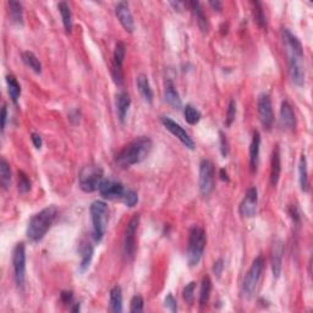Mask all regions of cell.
<instances>
[{
    "label": "cell",
    "mask_w": 313,
    "mask_h": 313,
    "mask_svg": "<svg viewBox=\"0 0 313 313\" xmlns=\"http://www.w3.org/2000/svg\"><path fill=\"white\" fill-rule=\"evenodd\" d=\"M60 296H61V300L64 304H70V302L72 301V297H74V295H72L71 291H62Z\"/></svg>",
    "instance_id": "cell-49"
},
{
    "label": "cell",
    "mask_w": 313,
    "mask_h": 313,
    "mask_svg": "<svg viewBox=\"0 0 313 313\" xmlns=\"http://www.w3.org/2000/svg\"><path fill=\"white\" fill-rule=\"evenodd\" d=\"M81 254L82 258L81 263H80V272L84 273L88 269L92 258H93V246L91 244H85V246L81 250Z\"/></svg>",
    "instance_id": "cell-30"
},
{
    "label": "cell",
    "mask_w": 313,
    "mask_h": 313,
    "mask_svg": "<svg viewBox=\"0 0 313 313\" xmlns=\"http://www.w3.org/2000/svg\"><path fill=\"white\" fill-rule=\"evenodd\" d=\"M223 269H224V261H223L222 258H219L218 261L214 262V264H213V272H214V274L219 278L220 275H222Z\"/></svg>",
    "instance_id": "cell-45"
},
{
    "label": "cell",
    "mask_w": 313,
    "mask_h": 313,
    "mask_svg": "<svg viewBox=\"0 0 313 313\" xmlns=\"http://www.w3.org/2000/svg\"><path fill=\"white\" fill-rule=\"evenodd\" d=\"M289 65V75L291 81L296 86L302 87L305 85V69L302 60H290L287 61Z\"/></svg>",
    "instance_id": "cell-19"
},
{
    "label": "cell",
    "mask_w": 313,
    "mask_h": 313,
    "mask_svg": "<svg viewBox=\"0 0 313 313\" xmlns=\"http://www.w3.org/2000/svg\"><path fill=\"white\" fill-rule=\"evenodd\" d=\"M31 140H32V143H33V146L36 147L37 149L41 148L42 147V137L39 136L38 134H36V132H32Z\"/></svg>",
    "instance_id": "cell-48"
},
{
    "label": "cell",
    "mask_w": 313,
    "mask_h": 313,
    "mask_svg": "<svg viewBox=\"0 0 313 313\" xmlns=\"http://www.w3.org/2000/svg\"><path fill=\"white\" fill-rule=\"evenodd\" d=\"M136 85L142 99H143L146 103L152 104V102H153V91H152V87L151 85H149L148 77L144 74H140L139 76L136 77Z\"/></svg>",
    "instance_id": "cell-21"
},
{
    "label": "cell",
    "mask_w": 313,
    "mask_h": 313,
    "mask_svg": "<svg viewBox=\"0 0 313 313\" xmlns=\"http://www.w3.org/2000/svg\"><path fill=\"white\" fill-rule=\"evenodd\" d=\"M206 231L201 227H192L189 231V244H187V263L190 267H196L203 257L206 247Z\"/></svg>",
    "instance_id": "cell-3"
},
{
    "label": "cell",
    "mask_w": 313,
    "mask_h": 313,
    "mask_svg": "<svg viewBox=\"0 0 313 313\" xmlns=\"http://www.w3.org/2000/svg\"><path fill=\"white\" fill-rule=\"evenodd\" d=\"M12 268L15 283L19 289H22L26 282V247L24 242H19L12 251Z\"/></svg>",
    "instance_id": "cell-7"
},
{
    "label": "cell",
    "mask_w": 313,
    "mask_h": 313,
    "mask_svg": "<svg viewBox=\"0 0 313 313\" xmlns=\"http://www.w3.org/2000/svg\"><path fill=\"white\" fill-rule=\"evenodd\" d=\"M140 225V215L135 214L125 229L124 252L127 259H132L136 252V232Z\"/></svg>",
    "instance_id": "cell-9"
},
{
    "label": "cell",
    "mask_w": 313,
    "mask_h": 313,
    "mask_svg": "<svg viewBox=\"0 0 313 313\" xmlns=\"http://www.w3.org/2000/svg\"><path fill=\"white\" fill-rule=\"evenodd\" d=\"M22 60L26 64V66H28L32 71H34L36 74H41L42 71V64L39 61L38 57L33 54L32 52H24L22 53Z\"/></svg>",
    "instance_id": "cell-31"
},
{
    "label": "cell",
    "mask_w": 313,
    "mask_h": 313,
    "mask_svg": "<svg viewBox=\"0 0 313 313\" xmlns=\"http://www.w3.org/2000/svg\"><path fill=\"white\" fill-rule=\"evenodd\" d=\"M219 175H220V179L223 180V181H229V176H228V172L225 169H220L219 171Z\"/></svg>",
    "instance_id": "cell-51"
},
{
    "label": "cell",
    "mask_w": 313,
    "mask_h": 313,
    "mask_svg": "<svg viewBox=\"0 0 313 313\" xmlns=\"http://www.w3.org/2000/svg\"><path fill=\"white\" fill-rule=\"evenodd\" d=\"M57 9H59L60 15H61V20L65 29H66V32H70L72 29V15L71 11H70L69 5H67V2L61 1L57 5Z\"/></svg>",
    "instance_id": "cell-32"
},
{
    "label": "cell",
    "mask_w": 313,
    "mask_h": 313,
    "mask_svg": "<svg viewBox=\"0 0 313 313\" xmlns=\"http://www.w3.org/2000/svg\"><path fill=\"white\" fill-rule=\"evenodd\" d=\"M235 117H236V102H235L234 99H231L229 103V107H228L225 125H227V126H231L232 122L235 121Z\"/></svg>",
    "instance_id": "cell-40"
},
{
    "label": "cell",
    "mask_w": 313,
    "mask_h": 313,
    "mask_svg": "<svg viewBox=\"0 0 313 313\" xmlns=\"http://www.w3.org/2000/svg\"><path fill=\"white\" fill-rule=\"evenodd\" d=\"M7 5H9L10 19H11L12 24L17 25V26H22V24H24V11H22L21 2L10 0Z\"/></svg>",
    "instance_id": "cell-24"
},
{
    "label": "cell",
    "mask_w": 313,
    "mask_h": 313,
    "mask_svg": "<svg viewBox=\"0 0 313 313\" xmlns=\"http://www.w3.org/2000/svg\"><path fill=\"white\" fill-rule=\"evenodd\" d=\"M121 201L124 202L127 207L132 208V207L136 206L137 202H139V195H137V192L132 191V190H126Z\"/></svg>",
    "instance_id": "cell-38"
},
{
    "label": "cell",
    "mask_w": 313,
    "mask_h": 313,
    "mask_svg": "<svg viewBox=\"0 0 313 313\" xmlns=\"http://www.w3.org/2000/svg\"><path fill=\"white\" fill-rule=\"evenodd\" d=\"M11 184V169H10V164L1 158L0 160V185H1L2 190H7Z\"/></svg>",
    "instance_id": "cell-28"
},
{
    "label": "cell",
    "mask_w": 313,
    "mask_h": 313,
    "mask_svg": "<svg viewBox=\"0 0 313 313\" xmlns=\"http://www.w3.org/2000/svg\"><path fill=\"white\" fill-rule=\"evenodd\" d=\"M152 148H153L152 140L147 136H140L132 140L117 153L115 162L120 168H124V169L130 168L143 162L149 156Z\"/></svg>",
    "instance_id": "cell-1"
},
{
    "label": "cell",
    "mask_w": 313,
    "mask_h": 313,
    "mask_svg": "<svg viewBox=\"0 0 313 313\" xmlns=\"http://www.w3.org/2000/svg\"><path fill=\"white\" fill-rule=\"evenodd\" d=\"M195 290H196V283L191 282L185 286L184 291H182V296H184L185 301L191 304L195 299Z\"/></svg>",
    "instance_id": "cell-41"
},
{
    "label": "cell",
    "mask_w": 313,
    "mask_h": 313,
    "mask_svg": "<svg viewBox=\"0 0 313 313\" xmlns=\"http://www.w3.org/2000/svg\"><path fill=\"white\" fill-rule=\"evenodd\" d=\"M0 120H1V132H4L5 126H6V120H7V107H6V104L2 105V108H1V117H0Z\"/></svg>",
    "instance_id": "cell-47"
},
{
    "label": "cell",
    "mask_w": 313,
    "mask_h": 313,
    "mask_svg": "<svg viewBox=\"0 0 313 313\" xmlns=\"http://www.w3.org/2000/svg\"><path fill=\"white\" fill-rule=\"evenodd\" d=\"M254 5H255V10H254L255 21L257 22V25H258L261 28H267V20H265V15H264V11H263L261 2L255 1Z\"/></svg>",
    "instance_id": "cell-36"
},
{
    "label": "cell",
    "mask_w": 313,
    "mask_h": 313,
    "mask_svg": "<svg viewBox=\"0 0 313 313\" xmlns=\"http://www.w3.org/2000/svg\"><path fill=\"white\" fill-rule=\"evenodd\" d=\"M184 116L187 124L196 125L201 120V113L192 104H186V107L184 108Z\"/></svg>",
    "instance_id": "cell-34"
},
{
    "label": "cell",
    "mask_w": 313,
    "mask_h": 313,
    "mask_svg": "<svg viewBox=\"0 0 313 313\" xmlns=\"http://www.w3.org/2000/svg\"><path fill=\"white\" fill-rule=\"evenodd\" d=\"M219 136H220V152H222V156L224 158H227L229 156V142H228L227 136L224 135V132L220 131L219 132Z\"/></svg>",
    "instance_id": "cell-43"
},
{
    "label": "cell",
    "mask_w": 313,
    "mask_h": 313,
    "mask_svg": "<svg viewBox=\"0 0 313 313\" xmlns=\"http://www.w3.org/2000/svg\"><path fill=\"white\" fill-rule=\"evenodd\" d=\"M6 84H7V91H9L10 98H11V101L16 104L17 101H19L20 96H21V86H20L17 80L15 79V76H12V75H7Z\"/></svg>",
    "instance_id": "cell-29"
},
{
    "label": "cell",
    "mask_w": 313,
    "mask_h": 313,
    "mask_svg": "<svg viewBox=\"0 0 313 313\" xmlns=\"http://www.w3.org/2000/svg\"><path fill=\"white\" fill-rule=\"evenodd\" d=\"M130 105H131V98H130L129 94L126 92H120L116 96V113L117 117H119V120L122 124H124L125 119H126Z\"/></svg>",
    "instance_id": "cell-23"
},
{
    "label": "cell",
    "mask_w": 313,
    "mask_h": 313,
    "mask_svg": "<svg viewBox=\"0 0 313 313\" xmlns=\"http://www.w3.org/2000/svg\"><path fill=\"white\" fill-rule=\"evenodd\" d=\"M110 311L114 313L122 312V291L119 285L110 290Z\"/></svg>",
    "instance_id": "cell-26"
},
{
    "label": "cell",
    "mask_w": 313,
    "mask_h": 313,
    "mask_svg": "<svg viewBox=\"0 0 313 313\" xmlns=\"http://www.w3.org/2000/svg\"><path fill=\"white\" fill-rule=\"evenodd\" d=\"M209 5L213 7V9L217 10V11H220V10H222V2L220 1H209Z\"/></svg>",
    "instance_id": "cell-50"
},
{
    "label": "cell",
    "mask_w": 313,
    "mask_h": 313,
    "mask_svg": "<svg viewBox=\"0 0 313 313\" xmlns=\"http://www.w3.org/2000/svg\"><path fill=\"white\" fill-rule=\"evenodd\" d=\"M199 186L203 197H208L214 190V164L209 159H203L199 163Z\"/></svg>",
    "instance_id": "cell-8"
},
{
    "label": "cell",
    "mask_w": 313,
    "mask_h": 313,
    "mask_svg": "<svg viewBox=\"0 0 313 313\" xmlns=\"http://www.w3.org/2000/svg\"><path fill=\"white\" fill-rule=\"evenodd\" d=\"M289 212L295 224H300V219H301V217H300V213H299V209H297V207L291 206V208H290Z\"/></svg>",
    "instance_id": "cell-46"
},
{
    "label": "cell",
    "mask_w": 313,
    "mask_h": 313,
    "mask_svg": "<svg viewBox=\"0 0 313 313\" xmlns=\"http://www.w3.org/2000/svg\"><path fill=\"white\" fill-rule=\"evenodd\" d=\"M189 5L192 7V10L195 11L197 24H199V29L202 31V33H207V32H208V28H209L208 21H207V17L204 16L203 11H202L199 2V1H190Z\"/></svg>",
    "instance_id": "cell-27"
},
{
    "label": "cell",
    "mask_w": 313,
    "mask_h": 313,
    "mask_svg": "<svg viewBox=\"0 0 313 313\" xmlns=\"http://www.w3.org/2000/svg\"><path fill=\"white\" fill-rule=\"evenodd\" d=\"M91 219L93 225V237L97 242L102 241L109 222V208L103 201H94L91 204Z\"/></svg>",
    "instance_id": "cell-4"
},
{
    "label": "cell",
    "mask_w": 313,
    "mask_h": 313,
    "mask_svg": "<svg viewBox=\"0 0 313 313\" xmlns=\"http://www.w3.org/2000/svg\"><path fill=\"white\" fill-rule=\"evenodd\" d=\"M259 147H261V135L258 131H255L252 135V142L250 146V167L251 171H257V165L259 160Z\"/></svg>",
    "instance_id": "cell-20"
},
{
    "label": "cell",
    "mask_w": 313,
    "mask_h": 313,
    "mask_svg": "<svg viewBox=\"0 0 313 313\" xmlns=\"http://www.w3.org/2000/svg\"><path fill=\"white\" fill-rule=\"evenodd\" d=\"M143 306H144L143 297L140 296V295H135V296L131 299V302H130V312L132 313L142 312L143 311Z\"/></svg>",
    "instance_id": "cell-39"
},
{
    "label": "cell",
    "mask_w": 313,
    "mask_h": 313,
    "mask_svg": "<svg viewBox=\"0 0 313 313\" xmlns=\"http://www.w3.org/2000/svg\"><path fill=\"white\" fill-rule=\"evenodd\" d=\"M282 174V160H280L279 146H275L272 154V167H270V185L277 186Z\"/></svg>",
    "instance_id": "cell-22"
},
{
    "label": "cell",
    "mask_w": 313,
    "mask_h": 313,
    "mask_svg": "<svg viewBox=\"0 0 313 313\" xmlns=\"http://www.w3.org/2000/svg\"><path fill=\"white\" fill-rule=\"evenodd\" d=\"M17 187L21 194H27L31 190V181H29L28 176L21 170L19 171V177H17Z\"/></svg>",
    "instance_id": "cell-37"
},
{
    "label": "cell",
    "mask_w": 313,
    "mask_h": 313,
    "mask_svg": "<svg viewBox=\"0 0 313 313\" xmlns=\"http://www.w3.org/2000/svg\"><path fill=\"white\" fill-rule=\"evenodd\" d=\"M112 76L115 84L117 86H121L124 84V74H122V67L117 66V65H112Z\"/></svg>",
    "instance_id": "cell-42"
},
{
    "label": "cell",
    "mask_w": 313,
    "mask_h": 313,
    "mask_svg": "<svg viewBox=\"0 0 313 313\" xmlns=\"http://www.w3.org/2000/svg\"><path fill=\"white\" fill-rule=\"evenodd\" d=\"M280 125L285 130H294L296 126L294 109L287 101H284L280 105Z\"/></svg>",
    "instance_id": "cell-17"
},
{
    "label": "cell",
    "mask_w": 313,
    "mask_h": 313,
    "mask_svg": "<svg viewBox=\"0 0 313 313\" xmlns=\"http://www.w3.org/2000/svg\"><path fill=\"white\" fill-rule=\"evenodd\" d=\"M160 121H162L163 126H164L170 134L174 135L186 148L195 149L194 140H192L191 136L187 134L186 130H184V127H181V125H179L176 121H174V120L170 119V117L168 116H162L160 117Z\"/></svg>",
    "instance_id": "cell-11"
},
{
    "label": "cell",
    "mask_w": 313,
    "mask_h": 313,
    "mask_svg": "<svg viewBox=\"0 0 313 313\" xmlns=\"http://www.w3.org/2000/svg\"><path fill=\"white\" fill-rule=\"evenodd\" d=\"M57 215V208L55 206L47 207V208L42 209L41 212L34 214L29 220L28 225H27V237L33 242L41 241L46 236L48 230L52 228Z\"/></svg>",
    "instance_id": "cell-2"
},
{
    "label": "cell",
    "mask_w": 313,
    "mask_h": 313,
    "mask_svg": "<svg viewBox=\"0 0 313 313\" xmlns=\"http://www.w3.org/2000/svg\"><path fill=\"white\" fill-rule=\"evenodd\" d=\"M299 181L301 190L304 192H309L310 190V181H309V170H307V160L305 154H302L300 158L299 163Z\"/></svg>",
    "instance_id": "cell-25"
},
{
    "label": "cell",
    "mask_w": 313,
    "mask_h": 313,
    "mask_svg": "<svg viewBox=\"0 0 313 313\" xmlns=\"http://www.w3.org/2000/svg\"><path fill=\"white\" fill-rule=\"evenodd\" d=\"M115 15H116L117 20L124 27L125 31L129 32V33H132L135 31L134 16H132L131 10H130L129 4L126 1L117 2L116 6H115Z\"/></svg>",
    "instance_id": "cell-16"
},
{
    "label": "cell",
    "mask_w": 313,
    "mask_h": 313,
    "mask_svg": "<svg viewBox=\"0 0 313 313\" xmlns=\"http://www.w3.org/2000/svg\"><path fill=\"white\" fill-rule=\"evenodd\" d=\"M80 310H81V309H80V304H76V306L72 307L71 311H72V312H77V311H80Z\"/></svg>",
    "instance_id": "cell-52"
},
{
    "label": "cell",
    "mask_w": 313,
    "mask_h": 313,
    "mask_svg": "<svg viewBox=\"0 0 313 313\" xmlns=\"http://www.w3.org/2000/svg\"><path fill=\"white\" fill-rule=\"evenodd\" d=\"M265 267V259L263 256H258L255 259L252 265L250 267L249 272H247L246 277H245L244 283H242V294L246 299H251L256 292L257 286H258L259 282L263 274V270Z\"/></svg>",
    "instance_id": "cell-5"
},
{
    "label": "cell",
    "mask_w": 313,
    "mask_h": 313,
    "mask_svg": "<svg viewBox=\"0 0 313 313\" xmlns=\"http://www.w3.org/2000/svg\"><path fill=\"white\" fill-rule=\"evenodd\" d=\"M125 54H126V47H125V44L122 43V42H117L114 49V55H113V57H114V61H113V64L122 67Z\"/></svg>",
    "instance_id": "cell-35"
},
{
    "label": "cell",
    "mask_w": 313,
    "mask_h": 313,
    "mask_svg": "<svg viewBox=\"0 0 313 313\" xmlns=\"http://www.w3.org/2000/svg\"><path fill=\"white\" fill-rule=\"evenodd\" d=\"M283 257H284V242L280 239H275L272 245V251H270V262H272V272L273 277L275 279L282 274L283 267Z\"/></svg>",
    "instance_id": "cell-15"
},
{
    "label": "cell",
    "mask_w": 313,
    "mask_h": 313,
    "mask_svg": "<svg viewBox=\"0 0 313 313\" xmlns=\"http://www.w3.org/2000/svg\"><path fill=\"white\" fill-rule=\"evenodd\" d=\"M164 306L167 307V309L169 310V311H171V312H174V313L177 311V302H176V300H175V297L172 296L171 294L167 295V297L164 299Z\"/></svg>",
    "instance_id": "cell-44"
},
{
    "label": "cell",
    "mask_w": 313,
    "mask_h": 313,
    "mask_svg": "<svg viewBox=\"0 0 313 313\" xmlns=\"http://www.w3.org/2000/svg\"><path fill=\"white\" fill-rule=\"evenodd\" d=\"M210 291H212V280L209 277H203L201 283V290H199V305L204 306L208 302Z\"/></svg>",
    "instance_id": "cell-33"
},
{
    "label": "cell",
    "mask_w": 313,
    "mask_h": 313,
    "mask_svg": "<svg viewBox=\"0 0 313 313\" xmlns=\"http://www.w3.org/2000/svg\"><path fill=\"white\" fill-rule=\"evenodd\" d=\"M257 110H258V117L262 126L264 129L270 130V127L273 126V121H274V112H273L272 99H270L269 94L262 93L258 97Z\"/></svg>",
    "instance_id": "cell-12"
},
{
    "label": "cell",
    "mask_w": 313,
    "mask_h": 313,
    "mask_svg": "<svg viewBox=\"0 0 313 313\" xmlns=\"http://www.w3.org/2000/svg\"><path fill=\"white\" fill-rule=\"evenodd\" d=\"M282 37L287 60H304V48H302L300 39L287 28H283Z\"/></svg>",
    "instance_id": "cell-10"
},
{
    "label": "cell",
    "mask_w": 313,
    "mask_h": 313,
    "mask_svg": "<svg viewBox=\"0 0 313 313\" xmlns=\"http://www.w3.org/2000/svg\"><path fill=\"white\" fill-rule=\"evenodd\" d=\"M164 101L174 109H181V98L174 82L167 79L164 82Z\"/></svg>",
    "instance_id": "cell-18"
},
{
    "label": "cell",
    "mask_w": 313,
    "mask_h": 313,
    "mask_svg": "<svg viewBox=\"0 0 313 313\" xmlns=\"http://www.w3.org/2000/svg\"><path fill=\"white\" fill-rule=\"evenodd\" d=\"M257 202H258V192L256 187H251L247 190L246 196L240 204V214L244 218H252L256 215Z\"/></svg>",
    "instance_id": "cell-14"
},
{
    "label": "cell",
    "mask_w": 313,
    "mask_h": 313,
    "mask_svg": "<svg viewBox=\"0 0 313 313\" xmlns=\"http://www.w3.org/2000/svg\"><path fill=\"white\" fill-rule=\"evenodd\" d=\"M98 191L103 199H110V201H115V199H122L126 190H125L124 185H122L121 182L114 181V180L103 179L101 185H99Z\"/></svg>",
    "instance_id": "cell-13"
},
{
    "label": "cell",
    "mask_w": 313,
    "mask_h": 313,
    "mask_svg": "<svg viewBox=\"0 0 313 313\" xmlns=\"http://www.w3.org/2000/svg\"><path fill=\"white\" fill-rule=\"evenodd\" d=\"M103 170L99 165L89 164L84 167L79 176L80 189L86 194H91L98 190L102 180H103Z\"/></svg>",
    "instance_id": "cell-6"
}]
</instances>
